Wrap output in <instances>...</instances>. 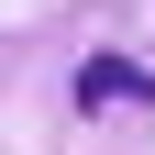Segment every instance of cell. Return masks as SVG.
I'll return each mask as SVG.
<instances>
[{
	"mask_svg": "<svg viewBox=\"0 0 155 155\" xmlns=\"http://www.w3.org/2000/svg\"><path fill=\"white\" fill-rule=\"evenodd\" d=\"M133 100H155V78L133 55H89L78 67V111H133Z\"/></svg>",
	"mask_w": 155,
	"mask_h": 155,
	"instance_id": "cell-1",
	"label": "cell"
}]
</instances>
